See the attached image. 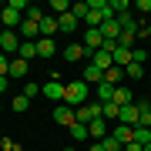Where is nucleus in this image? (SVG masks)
<instances>
[{
    "label": "nucleus",
    "instance_id": "423d86ee",
    "mask_svg": "<svg viewBox=\"0 0 151 151\" xmlns=\"http://www.w3.org/2000/svg\"><path fill=\"white\" fill-rule=\"evenodd\" d=\"M44 97H50V101L64 104V84H60L57 77H54V81H47V84H44Z\"/></svg>",
    "mask_w": 151,
    "mask_h": 151
},
{
    "label": "nucleus",
    "instance_id": "a878e982",
    "mask_svg": "<svg viewBox=\"0 0 151 151\" xmlns=\"http://www.w3.org/2000/svg\"><path fill=\"white\" fill-rule=\"evenodd\" d=\"M44 17H47V14H44L40 7H27V14H24V20H30V24H40Z\"/></svg>",
    "mask_w": 151,
    "mask_h": 151
},
{
    "label": "nucleus",
    "instance_id": "bb28decb",
    "mask_svg": "<svg viewBox=\"0 0 151 151\" xmlns=\"http://www.w3.org/2000/svg\"><path fill=\"white\" fill-rule=\"evenodd\" d=\"M134 141H138L141 148L151 145V128H134Z\"/></svg>",
    "mask_w": 151,
    "mask_h": 151
},
{
    "label": "nucleus",
    "instance_id": "7ed1b4c3",
    "mask_svg": "<svg viewBox=\"0 0 151 151\" xmlns=\"http://www.w3.org/2000/svg\"><path fill=\"white\" fill-rule=\"evenodd\" d=\"M101 44H104V37H101V30H91V27H87V34H84V50H87V54H97V50H101Z\"/></svg>",
    "mask_w": 151,
    "mask_h": 151
},
{
    "label": "nucleus",
    "instance_id": "f257e3e1",
    "mask_svg": "<svg viewBox=\"0 0 151 151\" xmlns=\"http://www.w3.org/2000/svg\"><path fill=\"white\" fill-rule=\"evenodd\" d=\"M87 94H91V87H87L84 81L64 84V104H67V108H81V104H87Z\"/></svg>",
    "mask_w": 151,
    "mask_h": 151
},
{
    "label": "nucleus",
    "instance_id": "6e6552de",
    "mask_svg": "<svg viewBox=\"0 0 151 151\" xmlns=\"http://www.w3.org/2000/svg\"><path fill=\"white\" fill-rule=\"evenodd\" d=\"M114 104H118V108H128V104H134V91H128V87H114V97H111Z\"/></svg>",
    "mask_w": 151,
    "mask_h": 151
},
{
    "label": "nucleus",
    "instance_id": "a211bd4d",
    "mask_svg": "<svg viewBox=\"0 0 151 151\" xmlns=\"http://www.w3.org/2000/svg\"><path fill=\"white\" fill-rule=\"evenodd\" d=\"M87 134H91L94 141H101V138H108V131H104V118H94L91 124H87Z\"/></svg>",
    "mask_w": 151,
    "mask_h": 151
},
{
    "label": "nucleus",
    "instance_id": "20e7f679",
    "mask_svg": "<svg viewBox=\"0 0 151 151\" xmlns=\"http://www.w3.org/2000/svg\"><path fill=\"white\" fill-rule=\"evenodd\" d=\"M50 118H54L57 124H64V128H70V124L77 121V118H74V108H67V104H57V108H54V114H50Z\"/></svg>",
    "mask_w": 151,
    "mask_h": 151
},
{
    "label": "nucleus",
    "instance_id": "79ce46f5",
    "mask_svg": "<svg viewBox=\"0 0 151 151\" xmlns=\"http://www.w3.org/2000/svg\"><path fill=\"white\" fill-rule=\"evenodd\" d=\"M64 151H74V148H64Z\"/></svg>",
    "mask_w": 151,
    "mask_h": 151
},
{
    "label": "nucleus",
    "instance_id": "ddd939ff",
    "mask_svg": "<svg viewBox=\"0 0 151 151\" xmlns=\"http://www.w3.org/2000/svg\"><path fill=\"white\" fill-rule=\"evenodd\" d=\"M54 54H57V44L50 40V37H40V40H37V57L47 60V57H54Z\"/></svg>",
    "mask_w": 151,
    "mask_h": 151
},
{
    "label": "nucleus",
    "instance_id": "72a5a7b5",
    "mask_svg": "<svg viewBox=\"0 0 151 151\" xmlns=\"http://www.w3.org/2000/svg\"><path fill=\"white\" fill-rule=\"evenodd\" d=\"M0 148L4 151H20V145H17L14 138H0Z\"/></svg>",
    "mask_w": 151,
    "mask_h": 151
},
{
    "label": "nucleus",
    "instance_id": "473e14b6",
    "mask_svg": "<svg viewBox=\"0 0 151 151\" xmlns=\"http://www.w3.org/2000/svg\"><path fill=\"white\" fill-rule=\"evenodd\" d=\"M50 10H57V17H60V14L70 10V4H67V0H50Z\"/></svg>",
    "mask_w": 151,
    "mask_h": 151
},
{
    "label": "nucleus",
    "instance_id": "e433bc0d",
    "mask_svg": "<svg viewBox=\"0 0 151 151\" xmlns=\"http://www.w3.org/2000/svg\"><path fill=\"white\" fill-rule=\"evenodd\" d=\"M138 37H151V24H145V27H138Z\"/></svg>",
    "mask_w": 151,
    "mask_h": 151
},
{
    "label": "nucleus",
    "instance_id": "a18cd8bd",
    "mask_svg": "<svg viewBox=\"0 0 151 151\" xmlns=\"http://www.w3.org/2000/svg\"><path fill=\"white\" fill-rule=\"evenodd\" d=\"M148 101H151V97H148Z\"/></svg>",
    "mask_w": 151,
    "mask_h": 151
},
{
    "label": "nucleus",
    "instance_id": "37998d69",
    "mask_svg": "<svg viewBox=\"0 0 151 151\" xmlns=\"http://www.w3.org/2000/svg\"><path fill=\"white\" fill-rule=\"evenodd\" d=\"M148 57H151V47H148Z\"/></svg>",
    "mask_w": 151,
    "mask_h": 151
},
{
    "label": "nucleus",
    "instance_id": "0eeeda50",
    "mask_svg": "<svg viewBox=\"0 0 151 151\" xmlns=\"http://www.w3.org/2000/svg\"><path fill=\"white\" fill-rule=\"evenodd\" d=\"M17 34H20V40H40V24H30V20H20V27H17Z\"/></svg>",
    "mask_w": 151,
    "mask_h": 151
},
{
    "label": "nucleus",
    "instance_id": "c756f323",
    "mask_svg": "<svg viewBox=\"0 0 151 151\" xmlns=\"http://www.w3.org/2000/svg\"><path fill=\"white\" fill-rule=\"evenodd\" d=\"M111 10H114V17L118 14H131V4L128 0H111Z\"/></svg>",
    "mask_w": 151,
    "mask_h": 151
},
{
    "label": "nucleus",
    "instance_id": "6ab92c4d",
    "mask_svg": "<svg viewBox=\"0 0 151 151\" xmlns=\"http://www.w3.org/2000/svg\"><path fill=\"white\" fill-rule=\"evenodd\" d=\"M91 64H94V67H101V70H111V67H114V57L108 54V50H97Z\"/></svg>",
    "mask_w": 151,
    "mask_h": 151
},
{
    "label": "nucleus",
    "instance_id": "f8f14e48",
    "mask_svg": "<svg viewBox=\"0 0 151 151\" xmlns=\"http://www.w3.org/2000/svg\"><path fill=\"white\" fill-rule=\"evenodd\" d=\"M81 81H84L87 87H91V84H101V81H104V70H101V67H94V64H87V67H84V74H81Z\"/></svg>",
    "mask_w": 151,
    "mask_h": 151
},
{
    "label": "nucleus",
    "instance_id": "c85d7f7f",
    "mask_svg": "<svg viewBox=\"0 0 151 151\" xmlns=\"http://www.w3.org/2000/svg\"><path fill=\"white\" fill-rule=\"evenodd\" d=\"M20 94H24V97H27V101H30V97H37V94H44V87L30 81V84H24V91H20Z\"/></svg>",
    "mask_w": 151,
    "mask_h": 151
},
{
    "label": "nucleus",
    "instance_id": "2f4dec72",
    "mask_svg": "<svg viewBox=\"0 0 151 151\" xmlns=\"http://www.w3.org/2000/svg\"><path fill=\"white\" fill-rule=\"evenodd\" d=\"M70 14H74L77 20H84V17L91 14V7H87V4H74V7H70Z\"/></svg>",
    "mask_w": 151,
    "mask_h": 151
},
{
    "label": "nucleus",
    "instance_id": "aec40b11",
    "mask_svg": "<svg viewBox=\"0 0 151 151\" xmlns=\"http://www.w3.org/2000/svg\"><path fill=\"white\" fill-rule=\"evenodd\" d=\"M128 64H131V50H128V47H118V50H114V67L124 70Z\"/></svg>",
    "mask_w": 151,
    "mask_h": 151
},
{
    "label": "nucleus",
    "instance_id": "1a4fd4ad",
    "mask_svg": "<svg viewBox=\"0 0 151 151\" xmlns=\"http://www.w3.org/2000/svg\"><path fill=\"white\" fill-rule=\"evenodd\" d=\"M111 134L118 138V145L124 148V145H131V141H134V128H131V124H118V128H114Z\"/></svg>",
    "mask_w": 151,
    "mask_h": 151
},
{
    "label": "nucleus",
    "instance_id": "2eb2a0df",
    "mask_svg": "<svg viewBox=\"0 0 151 151\" xmlns=\"http://www.w3.org/2000/svg\"><path fill=\"white\" fill-rule=\"evenodd\" d=\"M54 34H60L57 17H44V20H40V37H50V40H54Z\"/></svg>",
    "mask_w": 151,
    "mask_h": 151
},
{
    "label": "nucleus",
    "instance_id": "4c0bfd02",
    "mask_svg": "<svg viewBox=\"0 0 151 151\" xmlns=\"http://www.w3.org/2000/svg\"><path fill=\"white\" fill-rule=\"evenodd\" d=\"M124 151H145V148H141L138 141H131V145H124Z\"/></svg>",
    "mask_w": 151,
    "mask_h": 151
},
{
    "label": "nucleus",
    "instance_id": "b1692460",
    "mask_svg": "<svg viewBox=\"0 0 151 151\" xmlns=\"http://www.w3.org/2000/svg\"><path fill=\"white\" fill-rule=\"evenodd\" d=\"M10 108H14L17 114H24V111L30 108V101H27V97H24V94H14V101H10Z\"/></svg>",
    "mask_w": 151,
    "mask_h": 151
},
{
    "label": "nucleus",
    "instance_id": "c03bdc74",
    "mask_svg": "<svg viewBox=\"0 0 151 151\" xmlns=\"http://www.w3.org/2000/svg\"><path fill=\"white\" fill-rule=\"evenodd\" d=\"M0 111H4V104H0Z\"/></svg>",
    "mask_w": 151,
    "mask_h": 151
},
{
    "label": "nucleus",
    "instance_id": "ea45409f",
    "mask_svg": "<svg viewBox=\"0 0 151 151\" xmlns=\"http://www.w3.org/2000/svg\"><path fill=\"white\" fill-rule=\"evenodd\" d=\"M7 84H10V77H0V91H7Z\"/></svg>",
    "mask_w": 151,
    "mask_h": 151
},
{
    "label": "nucleus",
    "instance_id": "393cba45",
    "mask_svg": "<svg viewBox=\"0 0 151 151\" xmlns=\"http://www.w3.org/2000/svg\"><path fill=\"white\" fill-rule=\"evenodd\" d=\"M101 118H121V108L114 101H108V104H101Z\"/></svg>",
    "mask_w": 151,
    "mask_h": 151
},
{
    "label": "nucleus",
    "instance_id": "dca6fc26",
    "mask_svg": "<svg viewBox=\"0 0 151 151\" xmlns=\"http://www.w3.org/2000/svg\"><path fill=\"white\" fill-rule=\"evenodd\" d=\"M57 27L64 30V34H74V30H77V17L70 14V10H67V14H60V17H57Z\"/></svg>",
    "mask_w": 151,
    "mask_h": 151
},
{
    "label": "nucleus",
    "instance_id": "4468645a",
    "mask_svg": "<svg viewBox=\"0 0 151 151\" xmlns=\"http://www.w3.org/2000/svg\"><path fill=\"white\" fill-rule=\"evenodd\" d=\"M138 118H141V111H138V104H128V108H121V124H131V128H134L138 124Z\"/></svg>",
    "mask_w": 151,
    "mask_h": 151
},
{
    "label": "nucleus",
    "instance_id": "39448f33",
    "mask_svg": "<svg viewBox=\"0 0 151 151\" xmlns=\"http://www.w3.org/2000/svg\"><path fill=\"white\" fill-rule=\"evenodd\" d=\"M27 60L24 57H10V70H7V77H10V81H20V77H27Z\"/></svg>",
    "mask_w": 151,
    "mask_h": 151
},
{
    "label": "nucleus",
    "instance_id": "a19ab883",
    "mask_svg": "<svg viewBox=\"0 0 151 151\" xmlns=\"http://www.w3.org/2000/svg\"><path fill=\"white\" fill-rule=\"evenodd\" d=\"M145 151H151V145H145Z\"/></svg>",
    "mask_w": 151,
    "mask_h": 151
},
{
    "label": "nucleus",
    "instance_id": "f03ea898",
    "mask_svg": "<svg viewBox=\"0 0 151 151\" xmlns=\"http://www.w3.org/2000/svg\"><path fill=\"white\" fill-rule=\"evenodd\" d=\"M20 34L17 30H0V50H4V54H14L17 57V50H20Z\"/></svg>",
    "mask_w": 151,
    "mask_h": 151
},
{
    "label": "nucleus",
    "instance_id": "9b49d317",
    "mask_svg": "<svg viewBox=\"0 0 151 151\" xmlns=\"http://www.w3.org/2000/svg\"><path fill=\"white\" fill-rule=\"evenodd\" d=\"M101 37H104V40H118V37H121V24L114 20V17L101 24Z\"/></svg>",
    "mask_w": 151,
    "mask_h": 151
},
{
    "label": "nucleus",
    "instance_id": "9d476101",
    "mask_svg": "<svg viewBox=\"0 0 151 151\" xmlns=\"http://www.w3.org/2000/svg\"><path fill=\"white\" fill-rule=\"evenodd\" d=\"M81 57H87L84 44H74V40H70L67 47H64V60H67V64H74V60H81Z\"/></svg>",
    "mask_w": 151,
    "mask_h": 151
},
{
    "label": "nucleus",
    "instance_id": "c9c22d12",
    "mask_svg": "<svg viewBox=\"0 0 151 151\" xmlns=\"http://www.w3.org/2000/svg\"><path fill=\"white\" fill-rule=\"evenodd\" d=\"M134 7H138V10H145V14H151V0H138Z\"/></svg>",
    "mask_w": 151,
    "mask_h": 151
},
{
    "label": "nucleus",
    "instance_id": "f3484780",
    "mask_svg": "<svg viewBox=\"0 0 151 151\" xmlns=\"http://www.w3.org/2000/svg\"><path fill=\"white\" fill-rule=\"evenodd\" d=\"M17 57H24V60L30 64V60L37 57V40H24V44H20V50H17Z\"/></svg>",
    "mask_w": 151,
    "mask_h": 151
},
{
    "label": "nucleus",
    "instance_id": "58836bf2",
    "mask_svg": "<svg viewBox=\"0 0 151 151\" xmlns=\"http://www.w3.org/2000/svg\"><path fill=\"white\" fill-rule=\"evenodd\" d=\"M87 151H104V145H101V141H94V145L87 148Z\"/></svg>",
    "mask_w": 151,
    "mask_h": 151
},
{
    "label": "nucleus",
    "instance_id": "7c9ffc66",
    "mask_svg": "<svg viewBox=\"0 0 151 151\" xmlns=\"http://www.w3.org/2000/svg\"><path fill=\"white\" fill-rule=\"evenodd\" d=\"M101 145H104V151H124V148L118 145V138H114V134H108V138H101Z\"/></svg>",
    "mask_w": 151,
    "mask_h": 151
},
{
    "label": "nucleus",
    "instance_id": "cd10ccee",
    "mask_svg": "<svg viewBox=\"0 0 151 151\" xmlns=\"http://www.w3.org/2000/svg\"><path fill=\"white\" fill-rule=\"evenodd\" d=\"M124 70H128V77H131V81H141V77H145V67H141V64H134V60H131Z\"/></svg>",
    "mask_w": 151,
    "mask_h": 151
},
{
    "label": "nucleus",
    "instance_id": "5701e85b",
    "mask_svg": "<svg viewBox=\"0 0 151 151\" xmlns=\"http://www.w3.org/2000/svg\"><path fill=\"white\" fill-rule=\"evenodd\" d=\"M70 138H74V141H87V138H91V134H87V124L74 121V124H70Z\"/></svg>",
    "mask_w": 151,
    "mask_h": 151
},
{
    "label": "nucleus",
    "instance_id": "f704fd0d",
    "mask_svg": "<svg viewBox=\"0 0 151 151\" xmlns=\"http://www.w3.org/2000/svg\"><path fill=\"white\" fill-rule=\"evenodd\" d=\"M7 70H10V57L0 50V77H7Z\"/></svg>",
    "mask_w": 151,
    "mask_h": 151
},
{
    "label": "nucleus",
    "instance_id": "4be33fe9",
    "mask_svg": "<svg viewBox=\"0 0 151 151\" xmlns=\"http://www.w3.org/2000/svg\"><path fill=\"white\" fill-rule=\"evenodd\" d=\"M104 81H108V84H114V87H121V81H124V70H121V67L104 70Z\"/></svg>",
    "mask_w": 151,
    "mask_h": 151
},
{
    "label": "nucleus",
    "instance_id": "412c9836",
    "mask_svg": "<svg viewBox=\"0 0 151 151\" xmlns=\"http://www.w3.org/2000/svg\"><path fill=\"white\" fill-rule=\"evenodd\" d=\"M111 97H114V84H108V81H101V84H97V101H101V104H108Z\"/></svg>",
    "mask_w": 151,
    "mask_h": 151
}]
</instances>
